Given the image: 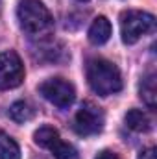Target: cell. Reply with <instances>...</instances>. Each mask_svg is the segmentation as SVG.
<instances>
[{
	"mask_svg": "<svg viewBox=\"0 0 157 159\" xmlns=\"http://www.w3.org/2000/svg\"><path fill=\"white\" fill-rule=\"evenodd\" d=\"M17 19L22 32L35 41H46L54 30V17L39 0H20Z\"/></svg>",
	"mask_w": 157,
	"mask_h": 159,
	"instance_id": "6da1fadb",
	"label": "cell"
},
{
	"mask_svg": "<svg viewBox=\"0 0 157 159\" xmlns=\"http://www.w3.org/2000/svg\"><path fill=\"white\" fill-rule=\"evenodd\" d=\"M87 81L100 96L115 94L122 89V76L117 65L102 57H94L87 63Z\"/></svg>",
	"mask_w": 157,
	"mask_h": 159,
	"instance_id": "7a4b0ae2",
	"label": "cell"
},
{
	"mask_svg": "<svg viewBox=\"0 0 157 159\" xmlns=\"http://www.w3.org/2000/svg\"><path fill=\"white\" fill-rule=\"evenodd\" d=\"M152 32H155V17L152 13L128 9L120 15V35L126 44H135Z\"/></svg>",
	"mask_w": 157,
	"mask_h": 159,
	"instance_id": "3957f363",
	"label": "cell"
},
{
	"mask_svg": "<svg viewBox=\"0 0 157 159\" xmlns=\"http://www.w3.org/2000/svg\"><path fill=\"white\" fill-rule=\"evenodd\" d=\"M39 93L50 104H54L59 109H69L76 98V91H74L72 83L63 78L44 80L39 85Z\"/></svg>",
	"mask_w": 157,
	"mask_h": 159,
	"instance_id": "277c9868",
	"label": "cell"
},
{
	"mask_svg": "<svg viewBox=\"0 0 157 159\" xmlns=\"http://www.w3.org/2000/svg\"><path fill=\"white\" fill-rule=\"evenodd\" d=\"M104 111L92 104V102H83L81 107L78 109L76 117H74V129L81 137H89V135H96L104 129Z\"/></svg>",
	"mask_w": 157,
	"mask_h": 159,
	"instance_id": "5b68a950",
	"label": "cell"
},
{
	"mask_svg": "<svg viewBox=\"0 0 157 159\" xmlns=\"http://www.w3.org/2000/svg\"><path fill=\"white\" fill-rule=\"evenodd\" d=\"M35 144H39L41 148H48L52 152V156L56 159H78V152L72 144L61 141L57 129L50 128V126H43L34 133Z\"/></svg>",
	"mask_w": 157,
	"mask_h": 159,
	"instance_id": "8992f818",
	"label": "cell"
},
{
	"mask_svg": "<svg viewBox=\"0 0 157 159\" xmlns=\"http://www.w3.org/2000/svg\"><path fill=\"white\" fill-rule=\"evenodd\" d=\"M24 80V65L17 52L7 50L0 54V89H15Z\"/></svg>",
	"mask_w": 157,
	"mask_h": 159,
	"instance_id": "52a82bcc",
	"label": "cell"
},
{
	"mask_svg": "<svg viewBox=\"0 0 157 159\" xmlns=\"http://www.w3.org/2000/svg\"><path fill=\"white\" fill-rule=\"evenodd\" d=\"M111 37V22L105 17H96L89 28V41L92 44H104Z\"/></svg>",
	"mask_w": 157,
	"mask_h": 159,
	"instance_id": "ba28073f",
	"label": "cell"
},
{
	"mask_svg": "<svg viewBox=\"0 0 157 159\" xmlns=\"http://www.w3.org/2000/svg\"><path fill=\"white\" fill-rule=\"evenodd\" d=\"M124 122L129 129L133 131H139V133H144V131H150L152 129V120L150 117L141 111V109H129L124 117Z\"/></svg>",
	"mask_w": 157,
	"mask_h": 159,
	"instance_id": "9c48e42d",
	"label": "cell"
},
{
	"mask_svg": "<svg viewBox=\"0 0 157 159\" xmlns=\"http://www.w3.org/2000/svg\"><path fill=\"white\" fill-rule=\"evenodd\" d=\"M139 93H141V98L144 100V104L154 109L155 107V100H157V89H155V74L154 72H148L142 81H141V87H139Z\"/></svg>",
	"mask_w": 157,
	"mask_h": 159,
	"instance_id": "30bf717a",
	"label": "cell"
},
{
	"mask_svg": "<svg viewBox=\"0 0 157 159\" xmlns=\"http://www.w3.org/2000/svg\"><path fill=\"white\" fill-rule=\"evenodd\" d=\"M0 159H20L19 144L2 129H0Z\"/></svg>",
	"mask_w": 157,
	"mask_h": 159,
	"instance_id": "8fae6325",
	"label": "cell"
},
{
	"mask_svg": "<svg viewBox=\"0 0 157 159\" xmlns=\"http://www.w3.org/2000/svg\"><path fill=\"white\" fill-rule=\"evenodd\" d=\"M34 115H35V109H34L28 102H24V100H19V102H15V104L9 107V117L15 120V122H20V124L32 120Z\"/></svg>",
	"mask_w": 157,
	"mask_h": 159,
	"instance_id": "7c38bea8",
	"label": "cell"
},
{
	"mask_svg": "<svg viewBox=\"0 0 157 159\" xmlns=\"http://www.w3.org/2000/svg\"><path fill=\"white\" fill-rule=\"evenodd\" d=\"M139 159H155V148H154V146L144 148V150L139 154Z\"/></svg>",
	"mask_w": 157,
	"mask_h": 159,
	"instance_id": "4fadbf2b",
	"label": "cell"
},
{
	"mask_svg": "<svg viewBox=\"0 0 157 159\" xmlns=\"http://www.w3.org/2000/svg\"><path fill=\"white\" fill-rule=\"evenodd\" d=\"M96 159H118V156L115 152H111V150H102V152L96 156Z\"/></svg>",
	"mask_w": 157,
	"mask_h": 159,
	"instance_id": "5bb4252c",
	"label": "cell"
},
{
	"mask_svg": "<svg viewBox=\"0 0 157 159\" xmlns=\"http://www.w3.org/2000/svg\"><path fill=\"white\" fill-rule=\"evenodd\" d=\"M79 2H87V0H79Z\"/></svg>",
	"mask_w": 157,
	"mask_h": 159,
	"instance_id": "9a60e30c",
	"label": "cell"
}]
</instances>
